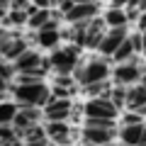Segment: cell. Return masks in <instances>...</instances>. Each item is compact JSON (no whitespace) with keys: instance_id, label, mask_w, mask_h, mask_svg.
I'll use <instances>...</instances> for the list:
<instances>
[{"instance_id":"obj_1","label":"cell","mask_w":146,"mask_h":146,"mask_svg":"<svg viewBox=\"0 0 146 146\" xmlns=\"http://www.w3.org/2000/svg\"><path fill=\"white\" fill-rule=\"evenodd\" d=\"M76 76V83L88 88V85H95V83H102L107 80L110 76V66L105 58H90L88 63H78V68L73 71Z\"/></svg>"},{"instance_id":"obj_2","label":"cell","mask_w":146,"mask_h":146,"mask_svg":"<svg viewBox=\"0 0 146 146\" xmlns=\"http://www.w3.org/2000/svg\"><path fill=\"white\" fill-rule=\"evenodd\" d=\"M15 102L20 107H46V102L51 100V93L44 83H34V85H15Z\"/></svg>"},{"instance_id":"obj_3","label":"cell","mask_w":146,"mask_h":146,"mask_svg":"<svg viewBox=\"0 0 146 146\" xmlns=\"http://www.w3.org/2000/svg\"><path fill=\"white\" fill-rule=\"evenodd\" d=\"M49 63H51V68L58 76H73V71H76L78 63H80V49L78 46L56 49V51H51V56H49Z\"/></svg>"},{"instance_id":"obj_4","label":"cell","mask_w":146,"mask_h":146,"mask_svg":"<svg viewBox=\"0 0 146 146\" xmlns=\"http://www.w3.org/2000/svg\"><path fill=\"white\" fill-rule=\"evenodd\" d=\"M117 112L119 110L110 102V98H93V100H88L83 105L85 119H110V122H115Z\"/></svg>"},{"instance_id":"obj_5","label":"cell","mask_w":146,"mask_h":146,"mask_svg":"<svg viewBox=\"0 0 146 146\" xmlns=\"http://www.w3.org/2000/svg\"><path fill=\"white\" fill-rule=\"evenodd\" d=\"M112 76H115V83L117 85H122V88H127V85H134L136 80H141L144 78V73H141V63H139V58H131V61H127V63H119V66L112 71Z\"/></svg>"},{"instance_id":"obj_6","label":"cell","mask_w":146,"mask_h":146,"mask_svg":"<svg viewBox=\"0 0 146 146\" xmlns=\"http://www.w3.org/2000/svg\"><path fill=\"white\" fill-rule=\"evenodd\" d=\"M15 71H17V76H27V73H46L42 54L34 51V49L25 51V54L15 61Z\"/></svg>"},{"instance_id":"obj_7","label":"cell","mask_w":146,"mask_h":146,"mask_svg":"<svg viewBox=\"0 0 146 146\" xmlns=\"http://www.w3.org/2000/svg\"><path fill=\"white\" fill-rule=\"evenodd\" d=\"M71 112H73V102L71 100H58V98H54V95L46 102V107H44L46 122H66L68 117H71Z\"/></svg>"},{"instance_id":"obj_8","label":"cell","mask_w":146,"mask_h":146,"mask_svg":"<svg viewBox=\"0 0 146 146\" xmlns=\"http://www.w3.org/2000/svg\"><path fill=\"white\" fill-rule=\"evenodd\" d=\"M100 12V5L98 3H76V7H73L71 12H68L63 20L68 22V25H80V22H93L95 17H98Z\"/></svg>"},{"instance_id":"obj_9","label":"cell","mask_w":146,"mask_h":146,"mask_svg":"<svg viewBox=\"0 0 146 146\" xmlns=\"http://www.w3.org/2000/svg\"><path fill=\"white\" fill-rule=\"evenodd\" d=\"M25 51H29V42L22 39V36H12V34L7 36L5 42H3V46H0V56L5 58V61H10V63H15Z\"/></svg>"},{"instance_id":"obj_10","label":"cell","mask_w":146,"mask_h":146,"mask_svg":"<svg viewBox=\"0 0 146 146\" xmlns=\"http://www.w3.org/2000/svg\"><path fill=\"white\" fill-rule=\"evenodd\" d=\"M127 36H129V34H127V27H119V29H107L98 51L102 54V56H110V58H112V56H115V51L124 44Z\"/></svg>"},{"instance_id":"obj_11","label":"cell","mask_w":146,"mask_h":146,"mask_svg":"<svg viewBox=\"0 0 146 146\" xmlns=\"http://www.w3.org/2000/svg\"><path fill=\"white\" fill-rule=\"evenodd\" d=\"M83 144H93V146H110L112 139L117 136L115 129H102V127H83Z\"/></svg>"},{"instance_id":"obj_12","label":"cell","mask_w":146,"mask_h":146,"mask_svg":"<svg viewBox=\"0 0 146 146\" xmlns=\"http://www.w3.org/2000/svg\"><path fill=\"white\" fill-rule=\"evenodd\" d=\"M58 39H61V32H58V20H51L44 29L36 32V39H34V42L39 44L42 49H51V51H56Z\"/></svg>"},{"instance_id":"obj_13","label":"cell","mask_w":146,"mask_h":146,"mask_svg":"<svg viewBox=\"0 0 146 146\" xmlns=\"http://www.w3.org/2000/svg\"><path fill=\"white\" fill-rule=\"evenodd\" d=\"M44 131H46V139L58 146L71 144V127H68V122H46Z\"/></svg>"},{"instance_id":"obj_14","label":"cell","mask_w":146,"mask_h":146,"mask_svg":"<svg viewBox=\"0 0 146 146\" xmlns=\"http://www.w3.org/2000/svg\"><path fill=\"white\" fill-rule=\"evenodd\" d=\"M39 117H42L39 107H20V112H17L15 122H12V127L17 129V136H20L22 131H27L29 127L39 124Z\"/></svg>"},{"instance_id":"obj_15","label":"cell","mask_w":146,"mask_h":146,"mask_svg":"<svg viewBox=\"0 0 146 146\" xmlns=\"http://www.w3.org/2000/svg\"><path fill=\"white\" fill-rule=\"evenodd\" d=\"M127 107H129V112L146 115V90H144L141 83L127 88Z\"/></svg>"},{"instance_id":"obj_16","label":"cell","mask_w":146,"mask_h":146,"mask_svg":"<svg viewBox=\"0 0 146 146\" xmlns=\"http://www.w3.org/2000/svg\"><path fill=\"white\" fill-rule=\"evenodd\" d=\"M105 39V20L102 17H95L88 25V34H85V46L88 49H100Z\"/></svg>"},{"instance_id":"obj_17","label":"cell","mask_w":146,"mask_h":146,"mask_svg":"<svg viewBox=\"0 0 146 146\" xmlns=\"http://www.w3.org/2000/svg\"><path fill=\"white\" fill-rule=\"evenodd\" d=\"M146 124V122H144ZM144 124H131V127H119L117 136L122 139L124 146H139L141 144V134H144Z\"/></svg>"},{"instance_id":"obj_18","label":"cell","mask_w":146,"mask_h":146,"mask_svg":"<svg viewBox=\"0 0 146 146\" xmlns=\"http://www.w3.org/2000/svg\"><path fill=\"white\" fill-rule=\"evenodd\" d=\"M105 27L107 29H119V27H127V12L124 10H115V7H110L107 12H105Z\"/></svg>"},{"instance_id":"obj_19","label":"cell","mask_w":146,"mask_h":146,"mask_svg":"<svg viewBox=\"0 0 146 146\" xmlns=\"http://www.w3.org/2000/svg\"><path fill=\"white\" fill-rule=\"evenodd\" d=\"M17 112H20V105L17 102H10V100L0 102V127L3 124H12L15 117H17Z\"/></svg>"},{"instance_id":"obj_20","label":"cell","mask_w":146,"mask_h":146,"mask_svg":"<svg viewBox=\"0 0 146 146\" xmlns=\"http://www.w3.org/2000/svg\"><path fill=\"white\" fill-rule=\"evenodd\" d=\"M134 56H136V54H134V46H131L129 36H127V39H124V44H122V46H119V49L115 51V56H112V61H115L117 66H119V63H127V61H131Z\"/></svg>"},{"instance_id":"obj_21","label":"cell","mask_w":146,"mask_h":146,"mask_svg":"<svg viewBox=\"0 0 146 146\" xmlns=\"http://www.w3.org/2000/svg\"><path fill=\"white\" fill-rule=\"evenodd\" d=\"M20 139H25V144L44 141V139H46V131H44V127H42V124H34V127H29L27 131H22V134H20Z\"/></svg>"},{"instance_id":"obj_22","label":"cell","mask_w":146,"mask_h":146,"mask_svg":"<svg viewBox=\"0 0 146 146\" xmlns=\"http://www.w3.org/2000/svg\"><path fill=\"white\" fill-rule=\"evenodd\" d=\"M110 102L115 105L117 110H124V107H127V88L115 85V88H112V93H110Z\"/></svg>"},{"instance_id":"obj_23","label":"cell","mask_w":146,"mask_h":146,"mask_svg":"<svg viewBox=\"0 0 146 146\" xmlns=\"http://www.w3.org/2000/svg\"><path fill=\"white\" fill-rule=\"evenodd\" d=\"M27 22H29V15L22 12V10H10L7 17H5V25L7 27H22V25H27Z\"/></svg>"},{"instance_id":"obj_24","label":"cell","mask_w":146,"mask_h":146,"mask_svg":"<svg viewBox=\"0 0 146 146\" xmlns=\"http://www.w3.org/2000/svg\"><path fill=\"white\" fill-rule=\"evenodd\" d=\"M17 129L12 124H3L0 127V144H10V141H17Z\"/></svg>"},{"instance_id":"obj_25","label":"cell","mask_w":146,"mask_h":146,"mask_svg":"<svg viewBox=\"0 0 146 146\" xmlns=\"http://www.w3.org/2000/svg\"><path fill=\"white\" fill-rule=\"evenodd\" d=\"M131 124H144V117L136 115V112H127L122 117V127H131Z\"/></svg>"},{"instance_id":"obj_26","label":"cell","mask_w":146,"mask_h":146,"mask_svg":"<svg viewBox=\"0 0 146 146\" xmlns=\"http://www.w3.org/2000/svg\"><path fill=\"white\" fill-rule=\"evenodd\" d=\"M129 42H131V46H134V54H141V51H144V39H141V32L129 34Z\"/></svg>"},{"instance_id":"obj_27","label":"cell","mask_w":146,"mask_h":146,"mask_svg":"<svg viewBox=\"0 0 146 146\" xmlns=\"http://www.w3.org/2000/svg\"><path fill=\"white\" fill-rule=\"evenodd\" d=\"M0 93H7V80L0 78Z\"/></svg>"},{"instance_id":"obj_28","label":"cell","mask_w":146,"mask_h":146,"mask_svg":"<svg viewBox=\"0 0 146 146\" xmlns=\"http://www.w3.org/2000/svg\"><path fill=\"white\" fill-rule=\"evenodd\" d=\"M139 146H146V124H144V134H141V144Z\"/></svg>"},{"instance_id":"obj_29","label":"cell","mask_w":146,"mask_h":146,"mask_svg":"<svg viewBox=\"0 0 146 146\" xmlns=\"http://www.w3.org/2000/svg\"><path fill=\"white\" fill-rule=\"evenodd\" d=\"M141 39H144V46H146V32H141Z\"/></svg>"},{"instance_id":"obj_30","label":"cell","mask_w":146,"mask_h":146,"mask_svg":"<svg viewBox=\"0 0 146 146\" xmlns=\"http://www.w3.org/2000/svg\"><path fill=\"white\" fill-rule=\"evenodd\" d=\"M141 85H144V90H146V76H144V78H141Z\"/></svg>"},{"instance_id":"obj_31","label":"cell","mask_w":146,"mask_h":146,"mask_svg":"<svg viewBox=\"0 0 146 146\" xmlns=\"http://www.w3.org/2000/svg\"><path fill=\"white\" fill-rule=\"evenodd\" d=\"M110 146H124V144H110Z\"/></svg>"},{"instance_id":"obj_32","label":"cell","mask_w":146,"mask_h":146,"mask_svg":"<svg viewBox=\"0 0 146 146\" xmlns=\"http://www.w3.org/2000/svg\"><path fill=\"white\" fill-rule=\"evenodd\" d=\"M141 54H144V56H146V46H144V51H141Z\"/></svg>"},{"instance_id":"obj_33","label":"cell","mask_w":146,"mask_h":146,"mask_svg":"<svg viewBox=\"0 0 146 146\" xmlns=\"http://www.w3.org/2000/svg\"><path fill=\"white\" fill-rule=\"evenodd\" d=\"M83 146H93V144H83Z\"/></svg>"},{"instance_id":"obj_34","label":"cell","mask_w":146,"mask_h":146,"mask_svg":"<svg viewBox=\"0 0 146 146\" xmlns=\"http://www.w3.org/2000/svg\"><path fill=\"white\" fill-rule=\"evenodd\" d=\"M66 146H73V144H66Z\"/></svg>"},{"instance_id":"obj_35","label":"cell","mask_w":146,"mask_h":146,"mask_svg":"<svg viewBox=\"0 0 146 146\" xmlns=\"http://www.w3.org/2000/svg\"><path fill=\"white\" fill-rule=\"evenodd\" d=\"M0 32H3V27H0Z\"/></svg>"}]
</instances>
